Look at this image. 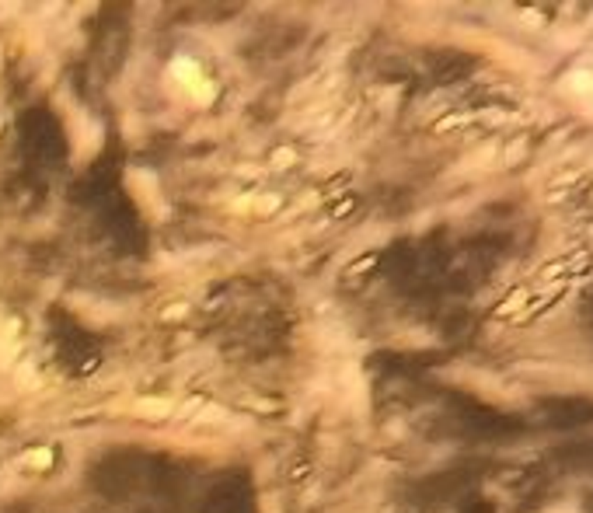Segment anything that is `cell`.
<instances>
[{
	"label": "cell",
	"mask_w": 593,
	"mask_h": 513,
	"mask_svg": "<svg viewBox=\"0 0 593 513\" xmlns=\"http://www.w3.org/2000/svg\"><path fill=\"white\" fill-rule=\"evenodd\" d=\"M272 161H276V164H293V150H276Z\"/></svg>",
	"instance_id": "7a4b0ae2"
},
{
	"label": "cell",
	"mask_w": 593,
	"mask_h": 513,
	"mask_svg": "<svg viewBox=\"0 0 593 513\" xmlns=\"http://www.w3.org/2000/svg\"><path fill=\"white\" fill-rule=\"evenodd\" d=\"M586 322H590V329H593V297H590V304H586Z\"/></svg>",
	"instance_id": "3957f363"
},
{
	"label": "cell",
	"mask_w": 593,
	"mask_h": 513,
	"mask_svg": "<svg viewBox=\"0 0 593 513\" xmlns=\"http://www.w3.org/2000/svg\"><path fill=\"white\" fill-rule=\"evenodd\" d=\"M541 419L551 429H576L593 423V402L586 398H548L541 402Z\"/></svg>",
	"instance_id": "6da1fadb"
}]
</instances>
